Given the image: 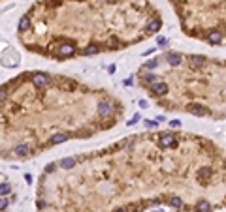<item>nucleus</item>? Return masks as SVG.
I'll return each mask as SVG.
<instances>
[{
    "label": "nucleus",
    "mask_w": 226,
    "mask_h": 212,
    "mask_svg": "<svg viewBox=\"0 0 226 212\" xmlns=\"http://www.w3.org/2000/svg\"><path fill=\"white\" fill-rule=\"evenodd\" d=\"M151 90H153V94H155V96H164V94L168 92V85H166V83H162V81H157V83H153V85H151Z\"/></svg>",
    "instance_id": "1"
},
{
    "label": "nucleus",
    "mask_w": 226,
    "mask_h": 212,
    "mask_svg": "<svg viewBox=\"0 0 226 212\" xmlns=\"http://www.w3.org/2000/svg\"><path fill=\"white\" fill-rule=\"evenodd\" d=\"M158 147H160V148L175 147V137H174V135H162V137L158 139Z\"/></svg>",
    "instance_id": "2"
},
{
    "label": "nucleus",
    "mask_w": 226,
    "mask_h": 212,
    "mask_svg": "<svg viewBox=\"0 0 226 212\" xmlns=\"http://www.w3.org/2000/svg\"><path fill=\"white\" fill-rule=\"evenodd\" d=\"M32 83H34L36 86H45V85L49 83V75H45V73H36V75L32 77Z\"/></svg>",
    "instance_id": "3"
},
{
    "label": "nucleus",
    "mask_w": 226,
    "mask_h": 212,
    "mask_svg": "<svg viewBox=\"0 0 226 212\" xmlns=\"http://www.w3.org/2000/svg\"><path fill=\"white\" fill-rule=\"evenodd\" d=\"M221 39H223V36H221V32H219V30H209V34H207V41H209V43L219 45V43H221Z\"/></svg>",
    "instance_id": "4"
},
{
    "label": "nucleus",
    "mask_w": 226,
    "mask_h": 212,
    "mask_svg": "<svg viewBox=\"0 0 226 212\" xmlns=\"http://www.w3.org/2000/svg\"><path fill=\"white\" fill-rule=\"evenodd\" d=\"M111 111H113V107H111L107 101H102V103H98V115H100V116H107Z\"/></svg>",
    "instance_id": "5"
},
{
    "label": "nucleus",
    "mask_w": 226,
    "mask_h": 212,
    "mask_svg": "<svg viewBox=\"0 0 226 212\" xmlns=\"http://www.w3.org/2000/svg\"><path fill=\"white\" fill-rule=\"evenodd\" d=\"M74 51H75L74 45H68V43L58 47V54H60V56H70V54H74Z\"/></svg>",
    "instance_id": "6"
},
{
    "label": "nucleus",
    "mask_w": 226,
    "mask_h": 212,
    "mask_svg": "<svg viewBox=\"0 0 226 212\" xmlns=\"http://www.w3.org/2000/svg\"><path fill=\"white\" fill-rule=\"evenodd\" d=\"M166 58H168V62H170L172 66H179V64H181V54H179V53H168Z\"/></svg>",
    "instance_id": "7"
},
{
    "label": "nucleus",
    "mask_w": 226,
    "mask_h": 212,
    "mask_svg": "<svg viewBox=\"0 0 226 212\" xmlns=\"http://www.w3.org/2000/svg\"><path fill=\"white\" fill-rule=\"evenodd\" d=\"M189 111H190L192 115H196V116H204V115H206L204 105H190V107H189Z\"/></svg>",
    "instance_id": "8"
},
{
    "label": "nucleus",
    "mask_w": 226,
    "mask_h": 212,
    "mask_svg": "<svg viewBox=\"0 0 226 212\" xmlns=\"http://www.w3.org/2000/svg\"><path fill=\"white\" fill-rule=\"evenodd\" d=\"M66 139H68V133H57V135L51 137V143H53V145H60V143H64Z\"/></svg>",
    "instance_id": "9"
},
{
    "label": "nucleus",
    "mask_w": 226,
    "mask_h": 212,
    "mask_svg": "<svg viewBox=\"0 0 226 212\" xmlns=\"http://www.w3.org/2000/svg\"><path fill=\"white\" fill-rule=\"evenodd\" d=\"M204 62H206L204 56H192L190 58V66L192 68H200V66H204Z\"/></svg>",
    "instance_id": "10"
},
{
    "label": "nucleus",
    "mask_w": 226,
    "mask_h": 212,
    "mask_svg": "<svg viewBox=\"0 0 226 212\" xmlns=\"http://www.w3.org/2000/svg\"><path fill=\"white\" fill-rule=\"evenodd\" d=\"M158 28H160V21H158V19H153V21L147 24V30H149V32H158Z\"/></svg>",
    "instance_id": "11"
},
{
    "label": "nucleus",
    "mask_w": 226,
    "mask_h": 212,
    "mask_svg": "<svg viewBox=\"0 0 226 212\" xmlns=\"http://www.w3.org/2000/svg\"><path fill=\"white\" fill-rule=\"evenodd\" d=\"M74 163H75L74 158H64V160H60V167H64V169H72Z\"/></svg>",
    "instance_id": "12"
},
{
    "label": "nucleus",
    "mask_w": 226,
    "mask_h": 212,
    "mask_svg": "<svg viewBox=\"0 0 226 212\" xmlns=\"http://www.w3.org/2000/svg\"><path fill=\"white\" fill-rule=\"evenodd\" d=\"M209 210H211V207H209L207 201H200V203L196 205V212H209Z\"/></svg>",
    "instance_id": "13"
},
{
    "label": "nucleus",
    "mask_w": 226,
    "mask_h": 212,
    "mask_svg": "<svg viewBox=\"0 0 226 212\" xmlns=\"http://www.w3.org/2000/svg\"><path fill=\"white\" fill-rule=\"evenodd\" d=\"M96 53H98V45H89V47L83 49V54H85V56H91V54H96Z\"/></svg>",
    "instance_id": "14"
},
{
    "label": "nucleus",
    "mask_w": 226,
    "mask_h": 212,
    "mask_svg": "<svg viewBox=\"0 0 226 212\" xmlns=\"http://www.w3.org/2000/svg\"><path fill=\"white\" fill-rule=\"evenodd\" d=\"M26 154H28V147H26V145L15 147V156H26Z\"/></svg>",
    "instance_id": "15"
},
{
    "label": "nucleus",
    "mask_w": 226,
    "mask_h": 212,
    "mask_svg": "<svg viewBox=\"0 0 226 212\" xmlns=\"http://www.w3.org/2000/svg\"><path fill=\"white\" fill-rule=\"evenodd\" d=\"M28 28H30V21H28V17H23L19 21V30H28Z\"/></svg>",
    "instance_id": "16"
},
{
    "label": "nucleus",
    "mask_w": 226,
    "mask_h": 212,
    "mask_svg": "<svg viewBox=\"0 0 226 212\" xmlns=\"http://www.w3.org/2000/svg\"><path fill=\"white\" fill-rule=\"evenodd\" d=\"M198 177H200V178H209V177H211V169H209V167H202V169L198 171Z\"/></svg>",
    "instance_id": "17"
},
{
    "label": "nucleus",
    "mask_w": 226,
    "mask_h": 212,
    "mask_svg": "<svg viewBox=\"0 0 226 212\" xmlns=\"http://www.w3.org/2000/svg\"><path fill=\"white\" fill-rule=\"evenodd\" d=\"M143 81H145V83H151V85H153V83H157V81H158V77H157L155 73H147V75H143Z\"/></svg>",
    "instance_id": "18"
},
{
    "label": "nucleus",
    "mask_w": 226,
    "mask_h": 212,
    "mask_svg": "<svg viewBox=\"0 0 226 212\" xmlns=\"http://www.w3.org/2000/svg\"><path fill=\"white\" fill-rule=\"evenodd\" d=\"M9 194V184H0V195H8Z\"/></svg>",
    "instance_id": "19"
},
{
    "label": "nucleus",
    "mask_w": 226,
    "mask_h": 212,
    "mask_svg": "<svg viewBox=\"0 0 226 212\" xmlns=\"http://www.w3.org/2000/svg\"><path fill=\"white\" fill-rule=\"evenodd\" d=\"M170 203H172V207H175V209H179V207H181V199H179V197H172V201H170Z\"/></svg>",
    "instance_id": "20"
},
{
    "label": "nucleus",
    "mask_w": 226,
    "mask_h": 212,
    "mask_svg": "<svg viewBox=\"0 0 226 212\" xmlns=\"http://www.w3.org/2000/svg\"><path fill=\"white\" fill-rule=\"evenodd\" d=\"M158 66V60H149L147 64H145V68H149V70H153V68H157Z\"/></svg>",
    "instance_id": "21"
},
{
    "label": "nucleus",
    "mask_w": 226,
    "mask_h": 212,
    "mask_svg": "<svg viewBox=\"0 0 226 212\" xmlns=\"http://www.w3.org/2000/svg\"><path fill=\"white\" fill-rule=\"evenodd\" d=\"M8 207V199H4V197H0V210H4Z\"/></svg>",
    "instance_id": "22"
},
{
    "label": "nucleus",
    "mask_w": 226,
    "mask_h": 212,
    "mask_svg": "<svg viewBox=\"0 0 226 212\" xmlns=\"http://www.w3.org/2000/svg\"><path fill=\"white\" fill-rule=\"evenodd\" d=\"M138 120H140V116H138V115H136V116H134V118H132V120H128V126H134V124H136V122H138Z\"/></svg>",
    "instance_id": "23"
},
{
    "label": "nucleus",
    "mask_w": 226,
    "mask_h": 212,
    "mask_svg": "<svg viewBox=\"0 0 226 212\" xmlns=\"http://www.w3.org/2000/svg\"><path fill=\"white\" fill-rule=\"evenodd\" d=\"M170 126H172V128H179V126H181V122H179V120H172V122H170Z\"/></svg>",
    "instance_id": "24"
},
{
    "label": "nucleus",
    "mask_w": 226,
    "mask_h": 212,
    "mask_svg": "<svg viewBox=\"0 0 226 212\" xmlns=\"http://www.w3.org/2000/svg\"><path fill=\"white\" fill-rule=\"evenodd\" d=\"M45 171H47V173H51V171H55V165H53V163H49V165L45 167Z\"/></svg>",
    "instance_id": "25"
},
{
    "label": "nucleus",
    "mask_w": 226,
    "mask_h": 212,
    "mask_svg": "<svg viewBox=\"0 0 226 212\" xmlns=\"http://www.w3.org/2000/svg\"><path fill=\"white\" fill-rule=\"evenodd\" d=\"M4 98H6V90H4V88H0V101H2Z\"/></svg>",
    "instance_id": "26"
},
{
    "label": "nucleus",
    "mask_w": 226,
    "mask_h": 212,
    "mask_svg": "<svg viewBox=\"0 0 226 212\" xmlns=\"http://www.w3.org/2000/svg\"><path fill=\"white\" fill-rule=\"evenodd\" d=\"M158 43H160V45H164V43H166V38H162V36H160V38H158Z\"/></svg>",
    "instance_id": "27"
},
{
    "label": "nucleus",
    "mask_w": 226,
    "mask_h": 212,
    "mask_svg": "<svg viewBox=\"0 0 226 212\" xmlns=\"http://www.w3.org/2000/svg\"><path fill=\"white\" fill-rule=\"evenodd\" d=\"M115 70H117L115 66H109V68H107V71H109V73H115Z\"/></svg>",
    "instance_id": "28"
},
{
    "label": "nucleus",
    "mask_w": 226,
    "mask_h": 212,
    "mask_svg": "<svg viewBox=\"0 0 226 212\" xmlns=\"http://www.w3.org/2000/svg\"><path fill=\"white\" fill-rule=\"evenodd\" d=\"M140 105H141V107H143V109H145V107H149V105H147V101H145V100H141V101H140Z\"/></svg>",
    "instance_id": "29"
},
{
    "label": "nucleus",
    "mask_w": 226,
    "mask_h": 212,
    "mask_svg": "<svg viewBox=\"0 0 226 212\" xmlns=\"http://www.w3.org/2000/svg\"><path fill=\"white\" fill-rule=\"evenodd\" d=\"M117 212H124V210H117Z\"/></svg>",
    "instance_id": "30"
}]
</instances>
